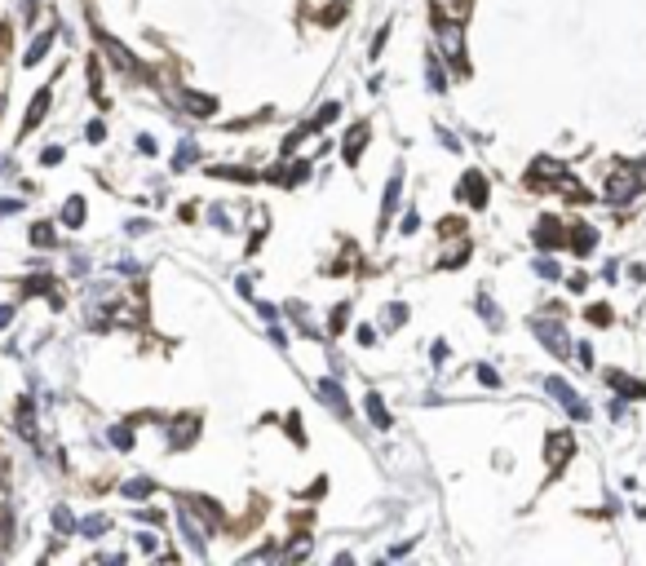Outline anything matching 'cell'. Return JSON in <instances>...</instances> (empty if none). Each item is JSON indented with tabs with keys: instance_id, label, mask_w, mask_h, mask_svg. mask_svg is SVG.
<instances>
[{
	"instance_id": "cell-9",
	"label": "cell",
	"mask_w": 646,
	"mask_h": 566,
	"mask_svg": "<svg viewBox=\"0 0 646 566\" xmlns=\"http://www.w3.org/2000/svg\"><path fill=\"white\" fill-rule=\"evenodd\" d=\"M606 381H611V390H620L624 399H646V385L633 381V376H624V372H606Z\"/></svg>"
},
{
	"instance_id": "cell-14",
	"label": "cell",
	"mask_w": 646,
	"mask_h": 566,
	"mask_svg": "<svg viewBox=\"0 0 646 566\" xmlns=\"http://www.w3.org/2000/svg\"><path fill=\"white\" fill-rule=\"evenodd\" d=\"M53 35H58V31H44V35H35V40L27 44V53H22V63H27V67H35V63H40V58H44V53H49V44H53Z\"/></svg>"
},
{
	"instance_id": "cell-7",
	"label": "cell",
	"mask_w": 646,
	"mask_h": 566,
	"mask_svg": "<svg viewBox=\"0 0 646 566\" xmlns=\"http://www.w3.org/2000/svg\"><path fill=\"white\" fill-rule=\"evenodd\" d=\"M98 44H102V49H106V53H111V58H115V67H119V71H142V67H138V58H133V53H129V49H124V44H119V40H115V35H106V31H102V35H98Z\"/></svg>"
},
{
	"instance_id": "cell-11",
	"label": "cell",
	"mask_w": 646,
	"mask_h": 566,
	"mask_svg": "<svg viewBox=\"0 0 646 566\" xmlns=\"http://www.w3.org/2000/svg\"><path fill=\"white\" fill-rule=\"evenodd\" d=\"M399 190H403V177L394 173L390 177V186H386V199H381V231H386V222H390V213L399 208Z\"/></svg>"
},
{
	"instance_id": "cell-32",
	"label": "cell",
	"mask_w": 646,
	"mask_h": 566,
	"mask_svg": "<svg viewBox=\"0 0 646 566\" xmlns=\"http://www.w3.org/2000/svg\"><path fill=\"white\" fill-rule=\"evenodd\" d=\"M589 323H597V328H602V323H611V310H606V306H593V310H589Z\"/></svg>"
},
{
	"instance_id": "cell-26",
	"label": "cell",
	"mask_w": 646,
	"mask_h": 566,
	"mask_svg": "<svg viewBox=\"0 0 646 566\" xmlns=\"http://www.w3.org/2000/svg\"><path fill=\"white\" fill-rule=\"evenodd\" d=\"M213 177H226V182H253L257 173H248V168H213Z\"/></svg>"
},
{
	"instance_id": "cell-40",
	"label": "cell",
	"mask_w": 646,
	"mask_h": 566,
	"mask_svg": "<svg viewBox=\"0 0 646 566\" xmlns=\"http://www.w3.org/2000/svg\"><path fill=\"white\" fill-rule=\"evenodd\" d=\"M567 288H571V292H584V288H589V279H584V274H571Z\"/></svg>"
},
{
	"instance_id": "cell-41",
	"label": "cell",
	"mask_w": 646,
	"mask_h": 566,
	"mask_svg": "<svg viewBox=\"0 0 646 566\" xmlns=\"http://www.w3.org/2000/svg\"><path fill=\"white\" fill-rule=\"evenodd\" d=\"M27 292H49V279H44V274H40V279H31V283H27Z\"/></svg>"
},
{
	"instance_id": "cell-28",
	"label": "cell",
	"mask_w": 646,
	"mask_h": 566,
	"mask_svg": "<svg viewBox=\"0 0 646 566\" xmlns=\"http://www.w3.org/2000/svg\"><path fill=\"white\" fill-rule=\"evenodd\" d=\"M403 319H408V306H403V301H394V306H390V319H386V328H403Z\"/></svg>"
},
{
	"instance_id": "cell-25",
	"label": "cell",
	"mask_w": 646,
	"mask_h": 566,
	"mask_svg": "<svg viewBox=\"0 0 646 566\" xmlns=\"http://www.w3.org/2000/svg\"><path fill=\"white\" fill-rule=\"evenodd\" d=\"M124 496L129 500H147L151 496V478H133V483H124Z\"/></svg>"
},
{
	"instance_id": "cell-27",
	"label": "cell",
	"mask_w": 646,
	"mask_h": 566,
	"mask_svg": "<svg viewBox=\"0 0 646 566\" xmlns=\"http://www.w3.org/2000/svg\"><path fill=\"white\" fill-rule=\"evenodd\" d=\"M429 89H434V93H442V89H447V76H442L438 58H429Z\"/></svg>"
},
{
	"instance_id": "cell-4",
	"label": "cell",
	"mask_w": 646,
	"mask_h": 566,
	"mask_svg": "<svg viewBox=\"0 0 646 566\" xmlns=\"http://www.w3.org/2000/svg\"><path fill=\"white\" fill-rule=\"evenodd\" d=\"M315 399H319V403H328L341 420H350V416H354V412H350V399L341 394V385H337V381H319V385H315Z\"/></svg>"
},
{
	"instance_id": "cell-19",
	"label": "cell",
	"mask_w": 646,
	"mask_h": 566,
	"mask_svg": "<svg viewBox=\"0 0 646 566\" xmlns=\"http://www.w3.org/2000/svg\"><path fill=\"white\" fill-rule=\"evenodd\" d=\"M63 222L71 226V231H76V226H85V199H80V195H71V199L63 203Z\"/></svg>"
},
{
	"instance_id": "cell-24",
	"label": "cell",
	"mask_w": 646,
	"mask_h": 566,
	"mask_svg": "<svg viewBox=\"0 0 646 566\" xmlns=\"http://www.w3.org/2000/svg\"><path fill=\"white\" fill-rule=\"evenodd\" d=\"M111 447H115V451H129V447H133V429H129V425H115V429H111Z\"/></svg>"
},
{
	"instance_id": "cell-15",
	"label": "cell",
	"mask_w": 646,
	"mask_h": 566,
	"mask_svg": "<svg viewBox=\"0 0 646 566\" xmlns=\"http://www.w3.org/2000/svg\"><path fill=\"white\" fill-rule=\"evenodd\" d=\"M367 416H372L376 429H390L394 425V416H390V407L381 403V394H367Z\"/></svg>"
},
{
	"instance_id": "cell-30",
	"label": "cell",
	"mask_w": 646,
	"mask_h": 566,
	"mask_svg": "<svg viewBox=\"0 0 646 566\" xmlns=\"http://www.w3.org/2000/svg\"><path fill=\"white\" fill-rule=\"evenodd\" d=\"M536 274H545V279H558L562 270H558V261H549V257H540V261H536Z\"/></svg>"
},
{
	"instance_id": "cell-31",
	"label": "cell",
	"mask_w": 646,
	"mask_h": 566,
	"mask_svg": "<svg viewBox=\"0 0 646 566\" xmlns=\"http://www.w3.org/2000/svg\"><path fill=\"white\" fill-rule=\"evenodd\" d=\"M195 155H199V151H195V142H186V147L177 151V160H173V168H186L190 160H195Z\"/></svg>"
},
{
	"instance_id": "cell-45",
	"label": "cell",
	"mask_w": 646,
	"mask_h": 566,
	"mask_svg": "<svg viewBox=\"0 0 646 566\" xmlns=\"http://www.w3.org/2000/svg\"><path fill=\"white\" fill-rule=\"evenodd\" d=\"M14 323V306H0V328H9Z\"/></svg>"
},
{
	"instance_id": "cell-16",
	"label": "cell",
	"mask_w": 646,
	"mask_h": 566,
	"mask_svg": "<svg viewBox=\"0 0 646 566\" xmlns=\"http://www.w3.org/2000/svg\"><path fill=\"white\" fill-rule=\"evenodd\" d=\"M363 142H367V124H354V133L345 138V147H341L350 164H358V155H363Z\"/></svg>"
},
{
	"instance_id": "cell-35",
	"label": "cell",
	"mask_w": 646,
	"mask_h": 566,
	"mask_svg": "<svg viewBox=\"0 0 646 566\" xmlns=\"http://www.w3.org/2000/svg\"><path fill=\"white\" fill-rule=\"evenodd\" d=\"M288 433H292V442H306V433H301V420L288 416Z\"/></svg>"
},
{
	"instance_id": "cell-38",
	"label": "cell",
	"mask_w": 646,
	"mask_h": 566,
	"mask_svg": "<svg viewBox=\"0 0 646 566\" xmlns=\"http://www.w3.org/2000/svg\"><path fill=\"white\" fill-rule=\"evenodd\" d=\"M341 328H345V306L332 310V332H341Z\"/></svg>"
},
{
	"instance_id": "cell-13",
	"label": "cell",
	"mask_w": 646,
	"mask_h": 566,
	"mask_svg": "<svg viewBox=\"0 0 646 566\" xmlns=\"http://www.w3.org/2000/svg\"><path fill=\"white\" fill-rule=\"evenodd\" d=\"M593 244H597V231H593V226H576V231H571V252L589 257V252H593Z\"/></svg>"
},
{
	"instance_id": "cell-42",
	"label": "cell",
	"mask_w": 646,
	"mask_h": 566,
	"mask_svg": "<svg viewBox=\"0 0 646 566\" xmlns=\"http://www.w3.org/2000/svg\"><path fill=\"white\" fill-rule=\"evenodd\" d=\"M18 208H22L18 199H0V217H9V213H18Z\"/></svg>"
},
{
	"instance_id": "cell-22",
	"label": "cell",
	"mask_w": 646,
	"mask_h": 566,
	"mask_svg": "<svg viewBox=\"0 0 646 566\" xmlns=\"http://www.w3.org/2000/svg\"><path fill=\"white\" fill-rule=\"evenodd\" d=\"M536 244H545V248L558 244V222H554V217H545V222L536 226Z\"/></svg>"
},
{
	"instance_id": "cell-2",
	"label": "cell",
	"mask_w": 646,
	"mask_h": 566,
	"mask_svg": "<svg viewBox=\"0 0 646 566\" xmlns=\"http://www.w3.org/2000/svg\"><path fill=\"white\" fill-rule=\"evenodd\" d=\"M177 526H182V535H186V544L199 553V558H204L208 553V535H204V522H199L195 513H190V504H182V509H177Z\"/></svg>"
},
{
	"instance_id": "cell-34",
	"label": "cell",
	"mask_w": 646,
	"mask_h": 566,
	"mask_svg": "<svg viewBox=\"0 0 646 566\" xmlns=\"http://www.w3.org/2000/svg\"><path fill=\"white\" fill-rule=\"evenodd\" d=\"M478 381H483V385H487V390H496V385H500V376H496V372H492V367H478Z\"/></svg>"
},
{
	"instance_id": "cell-37",
	"label": "cell",
	"mask_w": 646,
	"mask_h": 566,
	"mask_svg": "<svg viewBox=\"0 0 646 566\" xmlns=\"http://www.w3.org/2000/svg\"><path fill=\"white\" fill-rule=\"evenodd\" d=\"M5 544H9V513L0 509V549H5Z\"/></svg>"
},
{
	"instance_id": "cell-29",
	"label": "cell",
	"mask_w": 646,
	"mask_h": 566,
	"mask_svg": "<svg viewBox=\"0 0 646 566\" xmlns=\"http://www.w3.org/2000/svg\"><path fill=\"white\" fill-rule=\"evenodd\" d=\"M478 310H483V319L492 323V328H500V310H496V306H492V301H487V297H478Z\"/></svg>"
},
{
	"instance_id": "cell-6",
	"label": "cell",
	"mask_w": 646,
	"mask_h": 566,
	"mask_svg": "<svg viewBox=\"0 0 646 566\" xmlns=\"http://www.w3.org/2000/svg\"><path fill=\"white\" fill-rule=\"evenodd\" d=\"M177 102H182L190 115H199V119H208L213 111H217V98H208V93H190V89H177Z\"/></svg>"
},
{
	"instance_id": "cell-8",
	"label": "cell",
	"mask_w": 646,
	"mask_h": 566,
	"mask_svg": "<svg viewBox=\"0 0 646 566\" xmlns=\"http://www.w3.org/2000/svg\"><path fill=\"white\" fill-rule=\"evenodd\" d=\"M461 199H470L474 208H483V203H487V177H483V173H465V182H461Z\"/></svg>"
},
{
	"instance_id": "cell-18",
	"label": "cell",
	"mask_w": 646,
	"mask_h": 566,
	"mask_svg": "<svg viewBox=\"0 0 646 566\" xmlns=\"http://www.w3.org/2000/svg\"><path fill=\"white\" fill-rule=\"evenodd\" d=\"M195 433H199V420L186 416L182 425H177V433H169V442H173V447H190V442H195Z\"/></svg>"
},
{
	"instance_id": "cell-3",
	"label": "cell",
	"mask_w": 646,
	"mask_h": 566,
	"mask_svg": "<svg viewBox=\"0 0 646 566\" xmlns=\"http://www.w3.org/2000/svg\"><path fill=\"white\" fill-rule=\"evenodd\" d=\"M545 390H549V394H554V399H558L562 407H567V412H571V416H576V420H589V407H584V403L576 399V390H571V385H567V381H562V376H549V381H545Z\"/></svg>"
},
{
	"instance_id": "cell-39",
	"label": "cell",
	"mask_w": 646,
	"mask_h": 566,
	"mask_svg": "<svg viewBox=\"0 0 646 566\" xmlns=\"http://www.w3.org/2000/svg\"><path fill=\"white\" fill-rule=\"evenodd\" d=\"M576 358H580V367H593V350H589V345H580Z\"/></svg>"
},
{
	"instance_id": "cell-23",
	"label": "cell",
	"mask_w": 646,
	"mask_h": 566,
	"mask_svg": "<svg viewBox=\"0 0 646 566\" xmlns=\"http://www.w3.org/2000/svg\"><path fill=\"white\" fill-rule=\"evenodd\" d=\"M31 244L35 248H53V226L49 222H35L31 226Z\"/></svg>"
},
{
	"instance_id": "cell-44",
	"label": "cell",
	"mask_w": 646,
	"mask_h": 566,
	"mask_svg": "<svg viewBox=\"0 0 646 566\" xmlns=\"http://www.w3.org/2000/svg\"><path fill=\"white\" fill-rule=\"evenodd\" d=\"M429 358H434V363H447V345L434 341V354H429Z\"/></svg>"
},
{
	"instance_id": "cell-17",
	"label": "cell",
	"mask_w": 646,
	"mask_h": 566,
	"mask_svg": "<svg viewBox=\"0 0 646 566\" xmlns=\"http://www.w3.org/2000/svg\"><path fill=\"white\" fill-rule=\"evenodd\" d=\"M106 531H111V517H102V513H93V517L80 522V535H85V540H102Z\"/></svg>"
},
{
	"instance_id": "cell-33",
	"label": "cell",
	"mask_w": 646,
	"mask_h": 566,
	"mask_svg": "<svg viewBox=\"0 0 646 566\" xmlns=\"http://www.w3.org/2000/svg\"><path fill=\"white\" fill-rule=\"evenodd\" d=\"M85 133H89V142H106V124H102V119H93Z\"/></svg>"
},
{
	"instance_id": "cell-1",
	"label": "cell",
	"mask_w": 646,
	"mask_h": 566,
	"mask_svg": "<svg viewBox=\"0 0 646 566\" xmlns=\"http://www.w3.org/2000/svg\"><path fill=\"white\" fill-rule=\"evenodd\" d=\"M531 332L545 341V350L549 354H558V358H567L571 354V341H567V328H562V319H531Z\"/></svg>"
},
{
	"instance_id": "cell-36",
	"label": "cell",
	"mask_w": 646,
	"mask_h": 566,
	"mask_svg": "<svg viewBox=\"0 0 646 566\" xmlns=\"http://www.w3.org/2000/svg\"><path fill=\"white\" fill-rule=\"evenodd\" d=\"M35 14H40V0H22V18H27V22H31Z\"/></svg>"
},
{
	"instance_id": "cell-43",
	"label": "cell",
	"mask_w": 646,
	"mask_h": 566,
	"mask_svg": "<svg viewBox=\"0 0 646 566\" xmlns=\"http://www.w3.org/2000/svg\"><path fill=\"white\" fill-rule=\"evenodd\" d=\"M40 160H44V164H58V160H63V147H49V151L40 155Z\"/></svg>"
},
{
	"instance_id": "cell-21",
	"label": "cell",
	"mask_w": 646,
	"mask_h": 566,
	"mask_svg": "<svg viewBox=\"0 0 646 566\" xmlns=\"http://www.w3.org/2000/svg\"><path fill=\"white\" fill-rule=\"evenodd\" d=\"M53 531H58V535H71V531H80L76 513H71L67 504H58V509H53Z\"/></svg>"
},
{
	"instance_id": "cell-20",
	"label": "cell",
	"mask_w": 646,
	"mask_h": 566,
	"mask_svg": "<svg viewBox=\"0 0 646 566\" xmlns=\"http://www.w3.org/2000/svg\"><path fill=\"white\" fill-rule=\"evenodd\" d=\"M44 106H49V89H40V93H35L31 111H27V119H22V128H27V133H31V128H35V124H40V119H44Z\"/></svg>"
},
{
	"instance_id": "cell-12",
	"label": "cell",
	"mask_w": 646,
	"mask_h": 566,
	"mask_svg": "<svg viewBox=\"0 0 646 566\" xmlns=\"http://www.w3.org/2000/svg\"><path fill=\"white\" fill-rule=\"evenodd\" d=\"M438 49L447 53V58H461V27L442 22V27H438Z\"/></svg>"
},
{
	"instance_id": "cell-10",
	"label": "cell",
	"mask_w": 646,
	"mask_h": 566,
	"mask_svg": "<svg viewBox=\"0 0 646 566\" xmlns=\"http://www.w3.org/2000/svg\"><path fill=\"white\" fill-rule=\"evenodd\" d=\"M567 456H571V433H549V465L562 469Z\"/></svg>"
},
{
	"instance_id": "cell-5",
	"label": "cell",
	"mask_w": 646,
	"mask_h": 566,
	"mask_svg": "<svg viewBox=\"0 0 646 566\" xmlns=\"http://www.w3.org/2000/svg\"><path fill=\"white\" fill-rule=\"evenodd\" d=\"M642 190V177H633V173H615L611 182H606V199L611 203H629L633 195Z\"/></svg>"
}]
</instances>
